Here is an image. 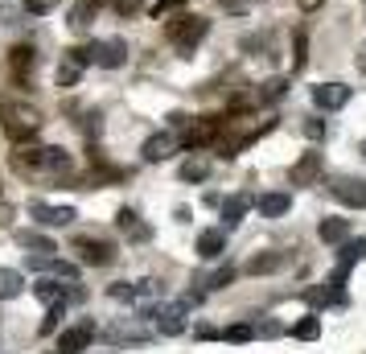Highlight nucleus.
Instances as JSON below:
<instances>
[{"mask_svg":"<svg viewBox=\"0 0 366 354\" xmlns=\"http://www.w3.org/2000/svg\"><path fill=\"white\" fill-rule=\"evenodd\" d=\"M272 128V120H260V116H251V111H239V116H230L227 124H223V132H218V157H234L239 148H247L255 136H264Z\"/></svg>","mask_w":366,"mask_h":354,"instance_id":"f257e3e1","label":"nucleus"},{"mask_svg":"<svg viewBox=\"0 0 366 354\" xmlns=\"http://www.w3.org/2000/svg\"><path fill=\"white\" fill-rule=\"evenodd\" d=\"M0 120H4V132L13 136V140H29V136L42 132V111L33 107V103H25V99H13V103H0Z\"/></svg>","mask_w":366,"mask_h":354,"instance_id":"f03ea898","label":"nucleus"},{"mask_svg":"<svg viewBox=\"0 0 366 354\" xmlns=\"http://www.w3.org/2000/svg\"><path fill=\"white\" fill-rule=\"evenodd\" d=\"M206 29H210V21L198 17V13H177V17L165 21V38L177 45L182 54H193V45L206 38Z\"/></svg>","mask_w":366,"mask_h":354,"instance_id":"7ed1b4c3","label":"nucleus"},{"mask_svg":"<svg viewBox=\"0 0 366 354\" xmlns=\"http://www.w3.org/2000/svg\"><path fill=\"white\" fill-rule=\"evenodd\" d=\"M74 256H79V264H87V268H107L116 260V247H111L107 239L79 235V239H74Z\"/></svg>","mask_w":366,"mask_h":354,"instance_id":"20e7f679","label":"nucleus"},{"mask_svg":"<svg viewBox=\"0 0 366 354\" xmlns=\"http://www.w3.org/2000/svg\"><path fill=\"white\" fill-rule=\"evenodd\" d=\"M218 132H223V120H214V116H202V120H189V128H185L182 144L198 153V148L214 144V140H218Z\"/></svg>","mask_w":366,"mask_h":354,"instance_id":"39448f33","label":"nucleus"},{"mask_svg":"<svg viewBox=\"0 0 366 354\" xmlns=\"http://www.w3.org/2000/svg\"><path fill=\"white\" fill-rule=\"evenodd\" d=\"M185 301H173V305H157L152 317H157V334H165V338H177L185 330Z\"/></svg>","mask_w":366,"mask_h":354,"instance_id":"423d86ee","label":"nucleus"},{"mask_svg":"<svg viewBox=\"0 0 366 354\" xmlns=\"http://www.w3.org/2000/svg\"><path fill=\"white\" fill-rule=\"evenodd\" d=\"M91 342H95V321H79V325L58 334V354H79V351H87Z\"/></svg>","mask_w":366,"mask_h":354,"instance_id":"0eeeda50","label":"nucleus"},{"mask_svg":"<svg viewBox=\"0 0 366 354\" xmlns=\"http://www.w3.org/2000/svg\"><path fill=\"white\" fill-rule=\"evenodd\" d=\"M329 194H333L342 206H354V210L366 206V181H358V177H333Z\"/></svg>","mask_w":366,"mask_h":354,"instance_id":"6e6552de","label":"nucleus"},{"mask_svg":"<svg viewBox=\"0 0 366 354\" xmlns=\"http://www.w3.org/2000/svg\"><path fill=\"white\" fill-rule=\"evenodd\" d=\"M346 103H350V87L346 83H317L313 87V107H321V111H337Z\"/></svg>","mask_w":366,"mask_h":354,"instance_id":"1a4fd4ad","label":"nucleus"},{"mask_svg":"<svg viewBox=\"0 0 366 354\" xmlns=\"http://www.w3.org/2000/svg\"><path fill=\"white\" fill-rule=\"evenodd\" d=\"M83 70H87V62H83V54L79 49H66L62 54V62H58V87L62 91H70V87H79V79H83Z\"/></svg>","mask_w":366,"mask_h":354,"instance_id":"9d476101","label":"nucleus"},{"mask_svg":"<svg viewBox=\"0 0 366 354\" xmlns=\"http://www.w3.org/2000/svg\"><path fill=\"white\" fill-rule=\"evenodd\" d=\"M321 169H325L321 153H301V161L292 165V185H317Z\"/></svg>","mask_w":366,"mask_h":354,"instance_id":"9b49d317","label":"nucleus"},{"mask_svg":"<svg viewBox=\"0 0 366 354\" xmlns=\"http://www.w3.org/2000/svg\"><path fill=\"white\" fill-rule=\"evenodd\" d=\"M29 215H33L38 222H46V226H70V222L79 219L74 206H49V202H33Z\"/></svg>","mask_w":366,"mask_h":354,"instance_id":"f8f14e48","label":"nucleus"},{"mask_svg":"<svg viewBox=\"0 0 366 354\" xmlns=\"http://www.w3.org/2000/svg\"><path fill=\"white\" fill-rule=\"evenodd\" d=\"M173 148H177V136H173V132H157V136H148V140H144V148H140V153H144V161H148V165H157V161H169V157H173Z\"/></svg>","mask_w":366,"mask_h":354,"instance_id":"ddd939ff","label":"nucleus"},{"mask_svg":"<svg viewBox=\"0 0 366 354\" xmlns=\"http://www.w3.org/2000/svg\"><path fill=\"white\" fill-rule=\"evenodd\" d=\"M8 66H13V79H29L33 66H38L33 45H13V49H8Z\"/></svg>","mask_w":366,"mask_h":354,"instance_id":"4468645a","label":"nucleus"},{"mask_svg":"<svg viewBox=\"0 0 366 354\" xmlns=\"http://www.w3.org/2000/svg\"><path fill=\"white\" fill-rule=\"evenodd\" d=\"M42 161H46V148H42V144H21V148L13 153V169H17V174H33V169H42Z\"/></svg>","mask_w":366,"mask_h":354,"instance_id":"2eb2a0df","label":"nucleus"},{"mask_svg":"<svg viewBox=\"0 0 366 354\" xmlns=\"http://www.w3.org/2000/svg\"><path fill=\"white\" fill-rule=\"evenodd\" d=\"M33 293H38V301H42V305H62V301H70V293H74V288H66L62 280H54V276H49V280H38V284H33Z\"/></svg>","mask_w":366,"mask_h":354,"instance_id":"dca6fc26","label":"nucleus"},{"mask_svg":"<svg viewBox=\"0 0 366 354\" xmlns=\"http://www.w3.org/2000/svg\"><path fill=\"white\" fill-rule=\"evenodd\" d=\"M116 226H120V231H124L132 243H144V239L152 235V231H148V222H140V215H136V210H128V206L116 215Z\"/></svg>","mask_w":366,"mask_h":354,"instance_id":"f3484780","label":"nucleus"},{"mask_svg":"<svg viewBox=\"0 0 366 354\" xmlns=\"http://www.w3.org/2000/svg\"><path fill=\"white\" fill-rule=\"evenodd\" d=\"M223 252H227V235L223 231H202L198 235V256L202 260H218Z\"/></svg>","mask_w":366,"mask_h":354,"instance_id":"a211bd4d","label":"nucleus"},{"mask_svg":"<svg viewBox=\"0 0 366 354\" xmlns=\"http://www.w3.org/2000/svg\"><path fill=\"white\" fill-rule=\"evenodd\" d=\"M255 206H260V215H264V219H280V215H288L292 198H288V194H260V198H255Z\"/></svg>","mask_w":366,"mask_h":354,"instance_id":"6ab92c4d","label":"nucleus"},{"mask_svg":"<svg viewBox=\"0 0 366 354\" xmlns=\"http://www.w3.org/2000/svg\"><path fill=\"white\" fill-rule=\"evenodd\" d=\"M25 293V276L17 268H0V301H17Z\"/></svg>","mask_w":366,"mask_h":354,"instance_id":"aec40b11","label":"nucleus"},{"mask_svg":"<svg viewBox=\"0 0 366 354\" xmlns=\"http://www.w3.org/2000/svg\"><path fill=\"white\" fill-rule=\"evenodd\" d=\"M107 338H111V342H132V346H140V342H148V330H140L136 321H120V325L107 330Z\"/></svg>","mask_w":366,"mask_h":354,"instance_id":"412c9836","label":"nucleus"},{"mask_svg":"<svg viewBox=\"0 0 366 354\" xmlns=\"http://www.w3.org/2000/svg\"><path fill=\"white\" fill-rule=\"evenodd\" d=\"M317 235H321V243H346V239H350V222L346 219H321Z\"/></svg>","mask_w":366,"mask_h":354,"instance_id":"4be33fe9","label":"nucleus"},{"mask_svg":"<svg viewBox=\"0 0 366 354\" xmlns=\"http://www.w3.org/2000/svg\"><path fill=\"white\" fill-rule=\"evenodd\" d=\"M182 181H206L210 177V157H202V153H193L189 161H182Z\"/></svg>","mask_w":366,"mask_h":354,"instance_id":"5701e85b","label":"nucleus"},{"mask_svg":"<svg viewBox=\"0 0 366 354\" xmlns=\"http://www.w3.org/2000/svg\"><path fill=\"white\" fill-rule=\"evenodd\" d=\"M247 210H251V198H247V194H234V198H227V202H223V219H227V226H239Z\"/></svg>","mask_w":366,"mask_h":354,"instance_id":"b1692460","label":"nucleus"},{"mask_svg":"<svg viewBox=\"0 0 366 354\" xmlns=\"http://www.w3.org/2000/svg\"><path fill=\"white\" fill-rule=\"evenodd\" d=\"M21 247H25V252H33V256H54V252H58V247H54V239L38 235V231H25V235H21Z\"/></svg>","mask_w":366,"mask_h":354,"instance_id":"393cba45","label":"nucleus"},{"mask_svg":"<svg viewBox=\"0 0 366 354\" xmlns=\"http://www.w3.org/2000/svg\"><path fill=\"white\" fill-rule=\"evenodd\" d=\"M292 338H301V342H313V338H321V317H317V313L301 317V321L292 325Z\"/></svg>","mask_w":366,"mask_h":354,"instance_id":"a878e982","label":"nucleus"},{"mask_svg":"<svg viewBox=\"0 0 366 354\" xmlns=\"http://www.w3.org/2000/svg\"><path fill=\"white\" fill-rule=\"evenodd\" d=\"M284 91H288V79L276 75V79H264L255 95H260V103H276V99H284Z\"/></svg>","mask_w":366,"mask_h":354,"instance_id":"bb28decb","label":"nucleus"},{"mask_svg":"<svg viewBox=\"0 0 366 354\" xmlns=\"http://www.w3.org/2000/svg\"><path fill=\"white\" fill-rule=\"evenodd\" d=\"M358 260H366V239H346V243H342V256H337V264L354 268Z\"/></svg>","mask_w":366,"mask_h":354,"instance_id":"cd10ccee","label":"nucleus"},{"mask_svg":"<svg viewBox=\"0 0 366 354\" xmlns=\"http://www.w3.org/2000/svg\"><path fill=\"white\" fill-rule=\"evenodd\" d=\"M95 8H99V0H79V4L70 8V25H74V29H87L91 17H95Z\"/></svg>","mask_w":366,"mask_h":354,"instance_id":"c85d7f7f","label":"nucleus"},{"mask_svg":"<svg viewBox=\"0 0 366 354\" xmlns=\"http://www.w3.org/2000/svg\"><path fill=\"white\" fill-rule=\"evenodd\" d=\"M46 174H70V157L62 148H46V161H42Z\"/></svg>","mask_w":366,"mask_h":354,"instance_id":"c756f323","label":"nucleus"},{"mask_svg":"<svg viewBox=\"0 0 366 354\" xmlns=\"http://www.w3.org/2000/svg\"><path fill=\"white\" fill-rule=\"evenodd\" d=\"M305 62H309V38H305V29H301V33L292 38V70H301Z\"/></svg>","mask_w":366,"mask_h":354,"instance_id":"7c9ffc66","label":"nucleus"},{"mask_svg":"<svg viewBox=\"0 0 366 354\" xmlns=\"http://www.w3.org/2000/svg\"><path fill=\"white\" fill-rule=\"evenodd\" d=\"M280 264H284V256H255V260L247 264V272H255V276H260V272H276Z\"/></svg>","mask_w":366,"mask_h":354,"instance_id":"2f4dec72","label":"nucleus"},{"mask_svg":"<svg viewBox=\"0 0 366 354\" xmlns=\"http://www.w3.org/2000/svg\"><path fill=\"white\" fill-rule=\"evenodd\" d=\"M223 338H227V342H251V338H255V325H230V330H223Z\"/></svg>","mask_w":366,"mask_h":354,"instance_id":"473e14b6","label":"nucleus"},{"mask_svg":"<svg viewBox=\"0 0 366 354\" xmlns=\"http://www.w3.org/2000/svg\"><path fill=\"white\" fill-rule=\"evenodd\" d=\"M62 313H66V301H62V305H49L46 321H42V334H54V330H58V317H62Z\"/></svg>","mask_w":366,"mask_h":354,"instance_id":"72a5a7b5","label":"nucleus"},{"mask_svg":"<svg viewBox=\"0 0 366 354\" xmlns=\"http://www.w3.org/2000/svg\"><path fill=\"white\" fill-rule=\"evenodd\" d=\"M230 280H234V268H218V272L210 276V288H227Z\"/></svg>","mask_w":366,"mask_h":354,"instance_id":"f704fd0d","label":"nucleus"},{"mask_svg":"<svg viewBox=\"0 0 366 354\" xmlns=\"http://www.w3.org/2000/svg\"><path fill=\"white\" fill-rule=\"evenodd\" d=\"M177 8H185V0H157V4H152V13H157V17H165V13H177Z\"/></svg>","mask_w":366,"mask_h":354,"instance_id":"c9c22d12","label":"nucleus"},{"mask_svg":"<svg viewBox=\"0 0 366 354\" xmlns=\"http://www.w3.org/2000/svg\"><path fill=\"white\" fill-rule=\"evenodd\" d=\"M305 136L309 140H325V120H305Z\"/></svg>","mask_w":366,"mask_h":354,"instance_id":"e433bc0d","label":"nucleus"},{"mask_svg":"<svg viewBox=\"0 0 366 354\" xmlns=\"http://www.w3.org/2000/svg\"><path fill=\"white\" fill-rule=\"evenodd\" d=\"M58 0H25V13H49Z\"/></svg>","mask_w":366,"mask_h":354,"instance_id":"4c0bfd02","label":"nucleus"},{"mask_svg":"<svg viewBox=\"0 0 366 354\" xmlns=\"http://www.w3.org/2000/svg\"><path fill=\"white\" fill-rule=\"evenodd\" d=\"M8 222H13V206H8V202H0V226H8Z\"/></svg>","mask_w":366,"mask_h":354,"instance_id":"58836bf2","label":"nucleus"},{"mask_svg":"<svg viewBox=\"0 0 366 354\" xmlns=\"http://www.w3.org/2000/svg\"><path fill=\"white\" fill-rule=\"evenodd\" d=\"M296 4H301L305 13H317V8H321V4H325V0H296Z\"/></svg>","mask_w":366,"mask_h":354,"instance_id":"ea45409f","label":"nucleus"},{"mask_svg":"<svg viewBox=\"0 0 366 354\" xmlns=\"http://www.w3.org/2000/svg\"><path fill=\"white\" fill-rule=\"evenodd\" d=\"M87 132H99V111H87Z\"/></svg>","mask_w":366,"mask_h":354,"instance_id":"a19ab883","label":"nucleus"},{"mask_svg":"<svg viewBox=\"0 0 366 354\" xmlns=\"http://www.w3.org/2000/svg\"><path fill=\"white\" fill-rule=\"evenodd\" d=\"M218 4H227V8H234V4H239V0H218Z\"/></svg>","mask_w":366,"mask_h":354,"instance_id":"79ce46f5","label":"nucleus"},{"mask_svg":"<svg viewBox=\"0 0 366 354\" xmlns=\"http://www.w3.org/2000/svg\"><path fill=\"white\" fill-rule=\"evenodd\" d=\"M358 66H363V70H366V49H363V58H358Z\"/></svg>","mask_w":366,"mask_h":354,"instance_id":"37998d69","label":"nucleus"},{"mask_svg":"<svg viewBox=\"0 0 366 354\" xmlns=\"http://www.w3.org/2000/svg\"><path fill=\"white\" fill-rule=\"evenodd\" d=\"M358 148H363V157H366V140H363V144H358Z\"/></svg>","mask_w":366,"mask_h":354,"instance_id":"c03bdc74","label":"nucleus"}]
</instances>
